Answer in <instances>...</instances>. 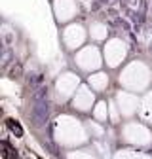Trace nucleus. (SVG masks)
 <instances>
[{
	"mask_svg": "<svg viewBox=\"0 0 152 159\" xmlns=\"http://www.w3.org/2000/svg\"><path fill=\"white\" fill-rule=\"evenodd\" d=\"M6 127H8L15 136H23V127L19 125V121H15V119H6Z\"/></svg>",
	"mask_w": 152,
	"mask_h": 159,
	"instance_id": "obj_1",
	"label": "nucleus"
},
{
	"mask_svg": "<svg viewBox=\"0 0 152 159\" xmlns=\"http://www.w3.org/2000/svg\"><path fill=\"white\" fill-rule=\"evenodd\" d=\"M17 74H21V66H17V68H13V70H12V78H19Z\"/></svg>",
	"mask_w": 152,
	"mask_h": 159,
	"instance_id": "obj_2",
	"label": "nucleus"
}]
</instances>
